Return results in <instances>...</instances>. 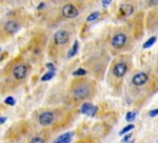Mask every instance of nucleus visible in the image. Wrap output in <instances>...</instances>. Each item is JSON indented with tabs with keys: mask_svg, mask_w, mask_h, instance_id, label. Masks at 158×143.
<instances>
[{
	"mask_svg": "<svg viewBox=\"0 0 158 143\" xmlns=\"http://www.w3.org/2000/svg\"><path fill=\"white\" fill-rule=\"evenodd\" d=\"M23 12H13L0 21V44L7 42L23 28L25 24Z\"/></svg>",
	"mask_w": 158,
	"mask_h": 143,
	"instance_id": "2",
	"label": "nucleus"
},
{
	"mask_svg": "<svg viewBox=\"0 0 158 143\" xmlns=\"http://www.w3.org/2000/svg\"><path fill=\"white\" fill-rule=\"evenodd\" d=\"M156 40H157V37H156V36H152V37H150L149 39H148L147 42L143 44V49H148V48L152 47V46L154 45L155 42H156Z\"/></svg>",
	"mask_w": 158,
	"mask_h": 143,
	"instance_id": "17",
	"label": "nucleus"
},
{
	"mask_svg": "<svg viewBox=\"0 0 158 143\" xmlns=\"http://www.w3.org/2000/svg\"><path fill=\"white\" fill-rule=\"evenodd\" d=\"M55 76V72H53V71H48L45 74H43L42 75V78H41V81L42 82H47V81H50V80H52L53 78Z\"/></svg>",
	"mask_w": 158,
	"mask_h": 143,
	"instance_id": "18",
	"label": "nucleus"
},
{
	"mask_svg": "<svg viewBox=\"0 0 158 143\" xmlns=\"http://www.w3.org/2000/svg\"><path fill=\"white\" fill-rule=\"evenodd\" d=\"M99 17H100V13H99L98 11H95V12L91 13V14L86 17V21H88V22H94V21H96Z\"/></svg>",
	"mask_w": 158,
	"mask_h": 143,
	"instance_id": "15",
	"label": "nucleus"
},
{
	"mask_svg": "<svg viewBox=\"0 0 158 143\" xmlns=\"http://www.w3.org/2000/svg\"><path fill=\"white\" fill-rule=\"evenodd\" d=\"M80 111H81V114H86V116L94 117L96 114H97L98 107L95 106V105H93V104L88 103V102H86V103H83L82 105H81Z\"/></svg>",
	"mask_w": 158,
	"mask_h": 143,
	"instance_id": "9",
	"label": "nucleus"
},
{
	"mask_svg": "<svg viewBox=\"0 0 158 143\" xmlns=\"http://www.w3.org/2000/svg\"><path fill=\"white\" fill-rule=\"evenodd\" d=\"M127 44V35L124 33H117L111 39V45L115 49H121Z\"/></svg>",
	"mask_w": 158,
	"mask_h": 143,
	"instance_id": "8",
	"label": "nucleus"
},
{
	"mask_svg": "<svg viewBox=\"0 0 158 143\" xmlns=\"http://www.w3.org/2000/svg\"><path fill=\"white\" fill-rule=\"evenodd\" d=\"M148 80H149V75H148L146 72H138L133 76L132 83H133L135 86H141V85H144L148 82Z\"/></svg>",
	"mask_w": 158,
	"mask_h": 143,
	"instance_id": "10",
	"label": "nucleus"
},
{
	"mask_svg": "<svg viewBox=\"0 0 158 143\" xmlns=\"http://www.w3.org/2000/svg\"><path fill=\"white\" fill-rule=\"evenodd\" d=\"M101 2H102V6L103 7H106V6H109V4L110 3H111V0H103V1H101Z\"/></svg>",
	"mask_w": 158,
	"mask_h": 143,
	"instance_id": "26",
	"label": "nucleus"
},
{
	"mask_svg": "<svg viewBox=\"0 0 158 143\" xmlns=\"http://www.w3.org/2000/svg\"><path fill=\"white\" fill-rule=\"evenodd\" d=\"M4 103H6V105L14 106L15 104H16V101H15V99L13 98L12 96H6V98L4 99Z\"/></svg>",
	"mask_w": 158,
	"mask_h": 143,
	"instance_id": "21",
	"label": "nucleus"
},
{
	"mask_svg": "<svg viewBox=\"0 0 158 143\" xmlns=\"http://www.w3.org/2000/svg\"><path fill=\"white\" fill-rule=\"evenodd\" d=\"M31 71L30 62L19 55L10 60L0 70V92L14 91L27 81Z\"/></svg>",
	"mask_w": 158,
	"mask_h": 143,
	"instance_id": "1",
	"label": "nucleus"
},
{
	"mask_svg": "<svg viewBox=\"0 0 158 143\" xmlns=\"http://www.w3.org/2000/svg\"><path fill=\"white\" fill-rule=\"evenodd\" d=\"M57 110H52V109L41 110L36 114V122L41 127L52 126L57 120Z\"/></svg>",
	"mask_w": 158,
	"mask_h": 143,
	"instance_id": "6",
	"label": "nucleus"
},
{
	"mask_svg": "<svg viewBox=\"0 0 158 143\" xmlns=\"http://www.w3.org/2000/svg\"><path fill=\"white\" fill-rule=\"evenodd\" d=\"M131 134H129V135H124V137L123 138H122V140H121V142H128L129 141V140L130 139H131Z\"/></svg>",
	"mask_w": 158,
	"mask_h": 143,
	"instance_id": "25",
	"label": "nucleus"
},
{
	"mask_svg": "<svg viewBox=\"0 0 158 143\" xmlns=\"http://www.w3.org/2000/svg\"><path fill=\"white\" fill-rule=\"evenodd\" d=\"M61 15L67 19H74L79 15V10L74 3H67L61 7Z\"/></svg>",
	"mask_w": 158,
	"mask_h": 143,
	"instance_id": "7",
	"label": "nucleus"
},
{
	"mask_svg": "<svg viewBox=\"0 0 158 143\" xmlns=\"http://www.w3.org/2000/svg\"><path fill=\"white\" fill-rule=\"evenodd\" d=\"M85 74H86V70H85V69H82V68H79L73 72L74 76H81V78H82V76H85Z\"/></svg>",
	"mask_w": 158,
	"mask_h": 143,
	"instance_id": "20",
	"label": "nucleus"
},
{
	"mask_svg": "<svg viewBox=\"0 0 158 143\" xmlns=\"http://www.w3.org/2000/svg\"><path fill=\"white\" fill-rule=\"evenodd\" d=\"M73 132H68L64 134H61L60 136H58L54 140L53 143H70L72 141V137H73Z\"/></svg>",
	"mask_w": 158,
	"mask_h": 143,
	"instance_id": "13",
	"label": "nucleus"
},
{
	"mask_svg": "<svg viewBox=\"0 0 158 143\" xmlns=\"http://www.w3.org/2000/svg\"><path fill=\"white\" fill-rule=\"evenodd\" d=\"M47 135L44 134V132H39V134L35 135L32 138H30V140L27 143H47Z\"/></svg>",
	"mask_w": 158,
	"mask_h": 143,
	"instance_id": "14",
	"label": "nucleus"
},
{
	"mask_svg": "<svg viewBox=\"0 0 158 143\" xmlns=\"http://www.w3.org/2000/svg\"><path fill=\"white\" fill-rule=\"evenodd\" d=\"M149 116H150V117H152V118H154V117L158 116V108H156V109H152V110H150Z\"/></svg>",
	"mask_w": 158,
	"mask_h": 143,
	"instance_id": "23",
	"label": "nucleus"
},
{
	"mask_svg": "<svg viewBox=\"0 0 158 143\" xmlns=\"http://www.w3.org/2000/svg\"><path fill=\"white\" fill-rule=\"evenodd\" d=\"M71 34L68 30H58L54 33L52 38V46H51V53L57 55L58 50L61 48L67 47L70 42Z\"/></svg>",
	"mask_w": 158,
	"mask_h": 143,
	"instance_id": "4",
	"label": "nucleus"
},
{
	"mask_svg": "<svg viewBox=\"0 0 158 143\" xmlns=\"http://www.w3.org/2000/svg\"><path fill=\"white\" fill-rule=\"evenodd\" d=\"M78 48H79V44H78L77 40H76V42H74V45L72 46V48H71V50L69 51V53H68V57H72V56H74L75 54H77V52H78Z\"/></svg>",
	"mask_w": 158,
	"mask_h": 143,
	"instance_id": "16",
	"label": "nucleus"
},
{
	"mask_svg": "<svg viewBox=\"0 0 158 143\" xmlns=\"http://www.w3.org/2000/svg\"><path fill=\"white\" fill-rule=\"evenodd\" d=\"M42 35L38 34L35 37L31 38L30 42L27 46V52L30 55L31 60H38L42 55L43 51V42H41Z\"/></svg>",
	"mask_w": 158,
	"mask_h": 143,
	"instance_id": "5",
	"label": "nucleus"
},
{
	"mask_svg": "<svg viewBox=\"0 0 158 143\" xmlns=\"http://www.w3.org/2000/svg\"><path fill=\"white\" fill-rule=\"evenodd\" d=\"M136 112L135 111H129L128 114H127V116H126V120L128 122H132V121H134L135 118H136Z\"/></svg>",
	"mask_w": 158,
	"mask_h": 143,
	"instance_id": "22",
	"label": "nucleus"
},
{
	"mask_svg": "<svg viewBox=\"0 0 158 143\" xmlns=\"http://www.w3.org/2000/svg\"><path fill=\"white\" fill-rule=\"evenodd\" d=\"M6 121V117H0V125L3 124Z\"/></svg>",
	"mask_w": 158,
	"mask_h": 143,
	"instance_id": "27",
	"label": "nucleus"
},
{
	"mask_svg": "<svg viewBox=\"0 0 158 143\" xmlns=\"http://www.w3.org/2000/svg\"><path fill=\"white\" fill-rule=\"evenodd\" d=\"M134 12V7L130 3H122L119 7V13L122 15L123 17H128L131 16Z\"/></svg>",
	"mask_w": 158,
	"mask_h": 143,
	"instance_id": "12",
	"label": "nucleus"
},
{
	"mask_svg": "<svg viewBox=\"0 0 158 143\" xmlns=\"http://www.w3.org/2000/svg\"><path fill=\"white\" fill-rule=\"evenodd\" d=\"M133 128H134V125H133V124H129V125H127V126H124L123 128H122L121 131L119 132V135H120V136H123L124 134H127V132H131Z\"/></svg>",
	"mask_w": 158,
	"mask_h": 143,
	"instance_id": "19",
	"label": "nucleus"
},
{
	"mask_svg": "<svg viewBox=\"0 0 158 143\" xmlns=\"http://www.w3.org/2000/svg\"><path fill=\"white\" fill-rule=\"evenodd\" d=\"M128 71V65L126 63H118L114 66L113 68V74L116 76V78H122L124 76V74Z\"/></svg>",
	"mask_w": 158,
	"mask_h": 143,
	"instance_id": "11",
	"label": "nucleus"
},
{
	"mask_svg": "<svg viewBox=\"0 0 158 143\" xmlns=\"http://www.w3.org/2000/svg\"><path fill=\"white\" fill-rule=\"evenodd\" d=\"M47 67H48V69H49V71H53V72H55L56 68H55V66H54V64H53V63L47 64Z\"/></svg>",
	"mask_w": 158,
	"mask_h": 143,
	"instance_id": "24",
	"label": "nucleus"
},
{
	"mask_svg": "<svg viewBox=\"0 0 158 143\" xmlns=\"http://www.w3.org/2000/svg\"><path fill=\"white\" fill-rule=\"evenodd\" d=\"M78 143H92L91 141H86V140H83V141H79Z\"/></svg>",
	"mask_w": 158,
	"mask_h": 143,
	"instance_id": "28",
	"label": "nucleus"
},
{
	"mask_svg": "<svg viewBox=\"0 0 158 143\" xmlns=\"http://www.w3.org/2000/svg\"><path fill=\"white\" fill-rule=\"evenodd\" d=\"M95 85L85 78H78L72 82L70 87V96L74 102H82L90 99L94 94Z\"/></svg>",
	"mask_w": 158,
	"mask_h": 143,
	"instance_id": "3",
	"label": "nucleus"
}]
</instances>
